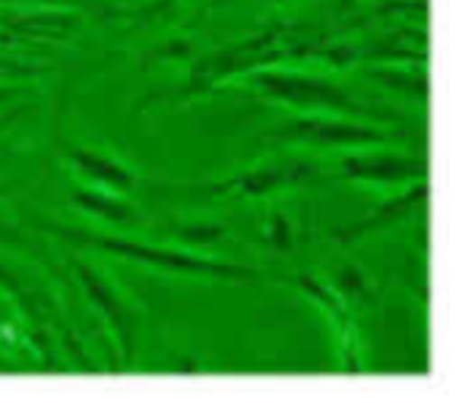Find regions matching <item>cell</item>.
<instances>
[{
	"label": "cell",
	"instance_id": "9a60e30c",
	"mask_svg": "<svg viewBox=\"0 0 462 407\" xmlns=\"http://www.w3.org/2000/svg\"><path fill=\"white\" fill-rule=\"evenodd\" d=\"M263 240H266V247L276 249V253H289L291 249V222L285 218V212H273Z\"/></svg>",
	"mask_w": 462,
	"mask_h": 407
},
{
	"label": "cell",
	"instance_id": "7c38bea8",
	"mask_svg": "<svg viewBox=\"0 0 462 407\" xmlns=\"http://www.w3.org/2000/svg\"><path fill=\"white\" fill-rule=\"evenodd\" d=\"M367 79L386 86L390 92H399L402 98H415L418 104L428 102V77L411 70H396V67H367Z\"/></svg>",
	"mask_w": 462,
	"mask_h": 407
},
{
	"label": "cell",
	"instance_id": "8fae6325",
	"mask_svg": "<svg viewBox=\"0 0 462 407\" xmlns=\"http://www.w3.org/2000/svg\"><path fill=\"white\" fill-rule=\"evenodd\" d=\"M70 205L86 215L98 218V222L117 224V228H140L143 215L121 196V193L98 190V186H79L70 193Z\"/></svg>",
	"mask_w": 462,
	"mask_h": 407
},
{
	"label": "cell",
	"instance_id": "ac0fdd59",
	"mask_svg": "<svg viewBox=\"0 0 462 407\" xmlns=\"http://www.w3.org/2000/svg\"><path fill=\"white\" fill-rule=\"evenodd\" d=\"M355 4H358V0H342V4H339V14H342V10H348V7H355Z\"/></svg>",
	"mask_w": 462,
	"mask_h": 407
},
{
	"label": "cell",
	"instance_id": "5b68a950",
	"mask_svg": "<svg viewBox=\"0 0 462 407\" xmlns=\"http://www.w3.org/2000/svg\"><path fill=\"white\" fill-rule=\"evenodd\" d=\"M260 140L314 149H380L405 140V130L377 127L371 121H355V117L339 114H301L273 127Z\"/></svg>",
	"mask_w": 462,
	"mask_h": 407
},
{
	"label": "cell",
	"instance_id": "30bf717a",
	"mask_svg": "<svg viewBox=\"0 0 462 407\" xmlns=\"http://www.w3.org/2000/svg\"><path fill=\"white\" fill-rule=\"evenodd\" d=\"M64 155L70 161L73 174L79 180H86L89 186H98V190H111V193H130L136 190L140 177L130 171L127 165H121L117 158L105 152H96V149H86V146H64Z\"/></svg>",
	"mask_w": 462,
	"mask_h": 407
},
{
	"label": "cell",
	"instance_id": "ba28073f",
	"mask_svg": "<svg viewBox=\"0 0 462 407\" xmlns=\"http://www.w3.org/2000/svg\"><path fill=\"white\" fill-rule=\"evenodd\" d=\"M336 177L346 180V184L405 186V184H415V180H428V161L399 152L348 155V158H342Z\"/></svg>",
	"mask_w": 462,
	"mask_h": 407
},
{
	"label": "cell",
	"instance_id": "52a82bcc",
	"mask_svg": "<svg viewBox=\"0 0 462 407\" xmlns=\"http://www.w3.org/2000/svg\"><path fill=\"white\" fill-rule=\"evenodd\" d=\"M291 287L310 297L327 319L333 322L336 338H339V366L342 373H361L365 369V357H361V329H358V319H355L352 306H346V300L336 294L333 285H327L323 278H317L314 272H298L289 278Z\"/></svg>",
	"mask_w": 462,
	"mask_h": 407
},
{
	"label": "cell",
	"instance_id": "6da1fadb",
	"mask_svg": "<svg viewBox=\"0 0 462 407\" xmlns=\"http://www.w3.org/2000/svg\"><path fill=\"white\" fill-rule=\"evenodd\" d=\"M289 39V29L285 26H273L260 35H251V39L238 41V45H225L216 48V51L203 54L197 64L187 70V79L174 89L165 92H152L149 98L134 104V111L152 108V104L162 102H193V98L212 95L222 83L235 77H247V73L266 70V67H279L285 60H304V58H317L320 45L314 41H285Z\"/></svg>",
	"mask_w": 462,
	"mask_h": 407
},
{
	"label": "cell",
	"instance_id": "3957f363",
	"mask_svg": "<svg viewBox=\"0 0 462 407\" xmlns=\"http://www.w3.org/2000/svg\"><path fill=\"white\" fill-rule=\"evenodd\" d=\"M251 83L266 102L285 104V108H295L301 114H339V117H355V121H371V123L399 121L393 111L358 102L348 89H342L333 79H323V77H308V73L266 67V70L254 73Z\"/></svg>",
	"mask_w": 462,
	"mask_h": 407
},
{
	"label": "cell",
	"instance_id": "4fadbf2b",
	"mask_svg": "<svg viewBox=\"0 0 462 407\" xmlns=\"http://www.w3.org/2000/svg\"><path fill=\"white\" fill-rule=\"evenodd\" d=\"M333 287H336V294L346 300V306H374L371 285H367V278H365L361 268H355V266L339 268Z\"/></svg>",
	"mask_w": 462,
	"mask_h": 407
},
{
	"label": "cell",
	"instance_id": "277c9868",
	"mask_svg": "<svg viewBox=\"0 0 462 407\" xmlns=\"http://www.w3.org/2000/svg\"><path fill=\"white\" fill-rule=\"evenodd\" d=\"M320 167L314 161L289 158V161H266V165L247 167L231 177L212 180V184H187V186H152L162 196L193 199V203H218V199H266L279 190L301 184H317Z\"/></svg>",
	"mask_w": 462,
	"mask_h": 407
},
{
	"label": "cell",
	"instance_id": "8992f818",
	"mask_svg": "<svg viewBox=\"0 0 462 407\" xmlns=\"http://www.w3.org/2000/svg\"><path fill=\"white\" fill-rule=\"evenodd\" d=\"M70 266H73V275H77L79 287H83V294L98 310V316L111 325V335H115V341H117V354H121V366L117 369L134 366L136 348H140V312H136L134 303L124 300L121 294L115 291V285H111L102 272H96L89 262L73 259Z\"/></svg>",
	"mask_w": 462,
	"mask_h": 407
},
{
	"label": "cell",
	"instance_id": "9c48e42d",
	"mask_svg": "<svg viewBox=\"0 0 462 407\" xmlns=\"http://www.w3.org/2000/svg\"><path fill=\"white\" fill-rule=\"evenodd\" d=\"M424 203H428V180L405 184L402 193H396L393 199L380 203L377 209L371 212V215H365V218H358V222H348V224H342V228H336L333 231V240L355 243V240H361V237L377 234V231L396 228V224H402L405 218L415 215V212L421 209Z\"/></svg>",
	"mask_w": 462,
	"mask_h": 407
},
{
	"label": "cell",
	"instance_id": "5bb4252c",
	"mask_svg": "<svg viewBox=\"0 0 462 407\" xmlns=\"http://www.w3.org/2000/svg\"><path fill=\"white\" fill-rule=\"evenodd\" d=\"M165 231H171L180 243H190V247H209V243H216L225 237L222 224H209V222L184 224V228H165Z\"/></svg>",
	"mask_w": 462,
	"mask_h": 407
},
{
	"label": "cell",
	"instance_id": "e0dca14e",
	"mask_svg": "<svg viewBox=\"0 0 462 407\" xmlns=\"http://www.w3.org/2000/svg\"><path fill=\"white\" fill-rule=\"evenodd\" d=\"M168 4H174V0H159V4H152V7H149V14H155V10H162V7H168Z\"/></svg>",
	"mask_w": 462,
	"mask_h": 407
},
{
	"label": "cell",
	"instance_id": "2e32d148",
	"mask_svg": "<svg viewBox=\"0 0 462 407\" xmlns=\"http://www.w3.org/2000/svg\"><path fill=\"white\" fill-rule=\"evenodd\" d=\"M0 4H58V0H0Z\"/></svg>",
	"mask_w": 462,
	"mask_h": 407
},
{
	"label": "cell",
	"instance_id": "7a4b0ae2",
	"mask_svg": "<svg viewBox=\"0 0 462 407\" xmlns=\"http://www.w3.org/2000/svg\"><path fill=\"white\" fill-rule=\"evenodd\" d=\"M32 224L45 234L58 237L64 243L83 249H96L105 256H117V259L140 262V266L159 268L168 275H184V278H209V281H270V275L260 272L254 266H241V262L228 259H212V256L190 253L184 247H159L149 240H130V237L115 234H98L89 228H77V224H60L48 222V218H32Z\"/></svg>",
	"mask_w": 462,
	"mask_h": 407
}]
</instances>
